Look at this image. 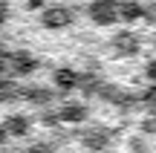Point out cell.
Masks as SVG:
<instances>
[{
	"instance_id": "2",
	"label": "cell",
	"mask_w": 156,
	"mask_h": 153,
	"mask_svg": "<svg viewBox=\"0 0 156 153\" xmlns=\"http://www.w3.org/2000/svg\"><path fill=\"white\" fill-rule=\"evenodd\" d=\"M87 15H90V20L95 26H113L119 20L116 3H93V6H87Z\"/></svg>"
},
{
	"instance_id": "6",
	"label": "cell",
	"mask_w": 156,
	"mask_h": 153,
	"mask_svg": "<svg viewBox=\"0 0 156 153\" xmlns=\"http://www.w3.org/2000/svg\"><path fill=\"white\" fill-rule=\"evenodd\" d=\"M127 148H130V153H151V148H147V142H145L142 136H133Z\"/></svg>"
},
{
	"instance_id": "3",
	"label": "cell",
	"mask_w": 156,
	"mask_h": 153,
	"mask_svg": "<svg viewBox=\"0 0 156 153\" xmlns=\"http://www.w3.org/2000/svg\"><path fill=\"white\" fill-rule=\"evenodd\" d=\"M81 139H84V144H87L90 150H107L110 148V139H107L104 130H87Z\"/></svg>"
},
{
	"instance_id": "5",
	"label": "cell",
	"mask_w": 156,
	"mask_h": 153,
	"mask_svg": "<svg viewBox=\"0 0 156 153\" xmlns=\"http://www.w3.org/2000/svg\"><path fill=\"white\" fill-rule=\"evenodd\" d=\"M87 119V107L84 104H67V107L61 110V121H84Z\"/></svg>"
},
{
	"instance_id": "1",
	"label": "cell",
	"mask_w": 156,
	"mask_h": 153,
	"mask_svg": "<svg viewBox=\"0 0 156 153\" xmlns=\"http://www.w3.org/2000/svg\"><path fill=\"white\" fill-rule=\"evenodd\" d=\"M110 46L116 52V58H130L139 52V35L130 32V29H122V32H116L110 38Z\"/></svg>"
},
{
	"instance_id": "7",
	"label": "cell",
	"mask_w": 156,
	"mask_h": 153,
	"mask_svg": "<svg viewBox=\"0 0 156 153\" xmlns=\"http://www.w3.org/2000/svg\"><path fill=\"white\" fill-rule=\"evenodd\" d=\"M145 78L151 81V84H156V58H153V61H147V67H145Z\"/></svg>"
},
{
	"instance_id": "8",
	"label": "cell",
	"mask_w": 156,
	"mask_h": 153,
	"mask_svg": "<svg viewBox=\"0 0 156 153\" xmlns=\"http://www.w3.org/2000/svg\"><path fill=\"white\" fill-rule=\"evenodd\" d=\"M142 101H145V104H151V107H156V87H151V90H145V92H142Z\"/></svg>"
},
{
	"instance_id": "4",
	"label": "cell",
	"mask_w": 156,
	"mask_h": 153,
	"mask_svg": "<svg viewBox=\"0 0 156 153\" xmlns=\"http://www.w3.org/2000/svg\"><path fill=\"white\" fill-rule=\"evenodd\" d=\"M119 17H122L124 23H136L139 17H145V9H142L139 3H119Z\"/></svg>"
}]
</instances>
